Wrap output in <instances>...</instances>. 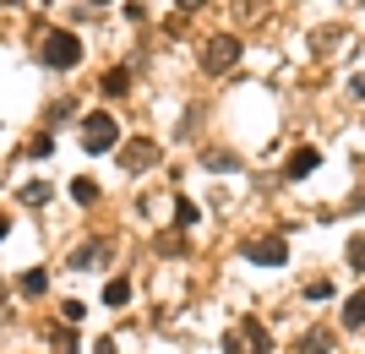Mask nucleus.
I'll return each mask as SVG.
<instances>
[{
	"mask_svg": "<svg viewBox=\"0 0 365 354\" xmlns=\"http://www.w3.org/2000/svg\"><path fill=\"white\" fill-rule=\"evenodd\" d=\"M93 5H109V0H93Z\"/></svg>",
	"mask_w": 365,
	"mask_h": 354,
	"instance_id": "25",
	"label": "nucleus"
},
{
	"mask_svg": "<svg viewBox=\"0 0 365 354\" xmlns=\"http://www.w3.org/2000/svg\"><path fill=\"white\" fill-rule=\"evenodd\" d=\"M344 327L355 333V327H365V289H355L349 300H344Z\"/></svg>",
	"mask_w": 365,
	"mask_h": 354,
	"instance_id": "9",
	"label": "nucleus"
},
{
	"mask_svg": "<svg viewBox=\"0 0 365 354\" xmlns=\"http://www.w3.org/2000/svg\"><path fill=\"white\" fill-rule=\"evenodd\" d=\"M98 87H104V93H109V98H120V93H126V87H131V71H126V66L104 71V82H98Z\"/></svg>",
	"mask_w": 365,
	"mask_h": 354,
	"instance_id": "10",
	"label": "nucleus"
},
{
	"mask_svg": "<svg viewBox=\"0 0 365 354\" xmlns=\"http://www.w3.org/2000/svg\"><path fill=\"white\" fill-rule=\"evenodd\" d=\"M153 158H158L153 137H137V142H126V147H120V164H126V169H147Z\"/></svg>",
	"mask_w": 365,
	"mask_h": 354,
	"instance_id": "5",
	"label": "nucleus"
},
{
	"mask_svg": "<svg viewBox=\"0 0 365 354\" xmlns=\"http://www.w3.org/2000/svg\"><path fill=\"white\" fill-rule=\"evenodd\" d=\"M234 60H240V38H229V33H219V38L202 49V71H213V76H219V71H229Z\"/></svg>",
	"mask_w": 365,
	"mask_h": 354,
	"instance_id": "4",
	"label": "nucleus"
},
{
	"mask_svg": "<svg viewBox=\"0 0 365 354\" xmlns=\"http://www.w3.org/2000/svg\"><path fill=\"white\" fill-rule=\"evenodd\" d=\"M202 164H208V169H234L240 158H234V153H223V147H213V153H202Z\"/></svg>",
	"mask_w": 365,
	"mask_h": 354,
	"instance_id": "14",
	"label": "nucleus"
},
{
	"mask_svg": "<svg viewBox=\"0 0 365 354\" xmlns=\"http://www.w3.org/2000/svg\"><path fill=\"white\" fill-rule=\"evenodd\" d=\"M44 289H49V278H44L38 267H33V273H22V294H44Z\"/></svg>",
	"mask_w": 365,
	"mask_h": 354,
	"instance_id": "16",
	"label": "nucleus"
},
{
	"mask_svg": "<svg viewBox=\"0 0 365 354\" xmlns=\"http://www.w3.org/2000/svg\"><path fill=\"white\" fill-rule=\"evenodd\" d=\"M349 267H355V273H365V234H355V240H349Z\"/></svg>",
	"mask_w": 365,
	"mask_h": 354,
	"instance_id": "17",
	"label": "nucleus"
},
{
	"mask_svg": "<svg viewBox=\"0 0 365 354\" xmlns=\"http://www.w3.org/2000/svg\"><path fill=\"white\" fill-rule=\"evenodd\" d=\"M305 300H333V278H311L305 283Z\"/></svg>",
	"mask_w": 365,
	"mask_h": 354,
	"instance_id": "15",
	"label": "nucleus"
},
{
	"mask_svg": "<svg viewBox=\"0 0 365 354\" xmlns=\"http://www.w3.org/2000/svg\"><path fill=\"white\" fill-rule=\"evenodd\" d=\"M27 202H33V208H44V202H49V186H44V180H33V186H27Z\"/></svg>",
	"mask_w": 365,
	"mask_h": 354,
	"instance_id": "20",
	"label": "nucleus"
},
{
	"mask_svg": "<svg viewBox=\"0 0 365 354\" xmlns=\"http://www.w3.org/2000/svg\"><path fill=\"white\" fill-rule=\"evenodd\" d=\"M126 300H131V283H126V278H109V283H104V305H126Z\"/></svg>",
	"mask_w": 365,
	"mask_h": 354,
	"instance_id": "13",
	"label": "nucleus"
},
{
	"mask_svg": "<svg viewBox=\"0 0 365 354\" xmlns=\"http://www.w3.org/2000/svg\"><path fill=\"white\" fill-rule=\"evenodd\" d=\"M300 354H333V333H327V327H311V333L300 338Z\"/></svg>",
	"mask_w": 365,
	"mask_h": 354,
	"instance_id": "8",
	"label": "nucleus"
},
{
	"mask_svg": "<svg viewBox=\"0 0 365 354\" xmlns=\"http://www.w3.org/2000/svg\"><path fill=\"white\" fill-rule=\"evenodd\" d=\"M93 354H115V344H109V338H104V344H98V349H93Z\"/></svg>",
	"mask_w": 365,
	"mask_h": 354,
	"instance_id": "24",
	"label": "nucleus"
},
{
	"mask_svg": "<svg viewBox=\"0 0 365 354\" xmlns=\"http://www.w3.org/2000/svg\"><path fill=\"white\" fill-rule=\"evenodd\" d=\"M49 71H71L82 60V38L76 33H44V55H38Z\"/></svg>",
	"mask_w": 365,
	"mask_h": 354,
	"instance_id": "2",
	"label": "nucleus"
},
{
	"mask_svg": "<svg viewBox=\"0 0 365 354\" xmlns=\"http://www.w3.org/2000/svg\"><path fill=\"white\" fill-rule=\"evenodd\" d=\"M71 197L82 202V208H93V202H98V186H93V175H76V180H71Z\"/></svg>",
	"mask_w": 365,
	"mask_h": 354,
	"instance_id": "11",
	"label": "nucleus"
},
{
	"mask_svg": "<svg viewBox=\"0 0 365 354\" xmlns=\"http://www.w3.org/2000/svg\"><path fill=\"white\" fill-rule=\"evenodd\" d=\"M55 153V137H33L27 142V158H49Z\"/></svg>",
	"mask_w": 365,
	"mask_h": 354,
	"instance_id": "18",
	"label": "nucleus"
},
{
	"mask_svg": "<svg viewBox=\"0 0 365 354\" xmlns=\"http://www.w3.org/2000/svg\"><path fill=\"white\" fill-rule=\"evenodd\" d=\"M175 223H180V229H197V223H202V212H197L191 197H180V202H175Z\"/></svg>",
	"mask_w": 365,
	"mask_h": 354,
	"instance_id": "12",
	"label": "nucleus"
},
{
	"mask_svg": "<svg viewBox=\"0 0 365 354\" xmlns=\"http://www.w3.org/2000/svg\"><path fill=\"white\" fill-rule=\"evenodd\" d=\"M240 338H245V344H251L256 354H267V349H273V338H267V327H262L256 316H240Z\"/></svg>",
	"mask_w": 365,
	"mask_h": 354,
	"instance_id": "6",
	"label": "nucleus"
},
{
	"mask_svg": "<svg viewBox=\"0 0 365 354\" xmlns=\"http://www.w3.org/2000/svg\"><path fill=\"white\" fill-rule=\"evenodd\" d=\"M98 251H104V245H82V251H71V267H76V273H82V267H87V262H93Z\"/></svg>",
	"mask_w": 365,
	"mask_h": 354,
	"instance_id": "19",
	"label": "nucleus"
},
{
	"mask_svg": "<svg viewBox=\"0 0 365 354\" xmlns=\"http://www.w3.org/2000/svg\"><path fill=\"white\" fill-rule=\"evenodd\" d=\"M240 251H245V262H256V267H284V262H289L284 234H256V240H245Z\"/></svg>",
	"mask_w": 365,
	"mask_h": 354,
	"instance_id": "3",
	"label": "nucleus"
},
{
	"mask_svg": "<svg viewBox=\"0 0 365 354\" xmlns=\"http://www.w3.org/2000/svg\"><path fill=\"white\" fill-rule=\"evenodd\" d=\"M175 5H180V11H202V0H175Z\"/></svg>",
	"mask_w": 365,
	"mask_h": 354,
	"instance_id": "22",
	"label": "nucleus"
},
{
	"mask_svg": "<svg viewBox=\"0 0 365 354\" xmlns=\"http://www.w3.org/2000/svg\"><path fill=\"white\" fill-rule=\"evenodd\" d=\"M82 147H87V153H109V147H120V126H115L109 109L82 115Z\"/></svg>",
	"mask_w": 365,
	"mask_h": 354,
	"instance_id": "1",
	"label": "nucleus"
},
{
	"mask_svg": "<svg viewBox=\"0 0 365 354\" xmlns=\"http://www.w3.org/2000/svg\"><path fill=\"white\" fill-rule=\"evenodd\" d=\"M316 164H322V153H316V147H300V153L289 158V169H284V175H289V180H300V175H311Z\"/></svg>",
	"mask_w": 365,
	"mask_h": 354,
	"instance_id": "7",
	"label": "nucleus"
},
{
	"mask_svg": "<svg viewBox=\"0 0 365 354\" xmlns=\"http://www.w3.org/2000/svg\"><path fill=\"white\" fill-rule=\"evenodd\" d=\"M223 354H245V344H240V333H229V338H223Z\"/></svg>",
	"mask_w": 365,
	"mask_h": 354,
	"instance_id": "21",
	"label": "nucleus"
},
{
	"mask_svg": "<svg viewBox=\"0 0 365 354\" xmlns=\"http://www.w3.org/2000/svg\"><path fill=\"white\" fill-rule=\"evenodd\" d=\"M5 234H11V218H5V212H0V240H5Z\"/></svg>",
	"mask_w": 365,
	"mask_h": 354,
	"instance_id": "23",
	"label": "nucleus"
}]
</instances>
